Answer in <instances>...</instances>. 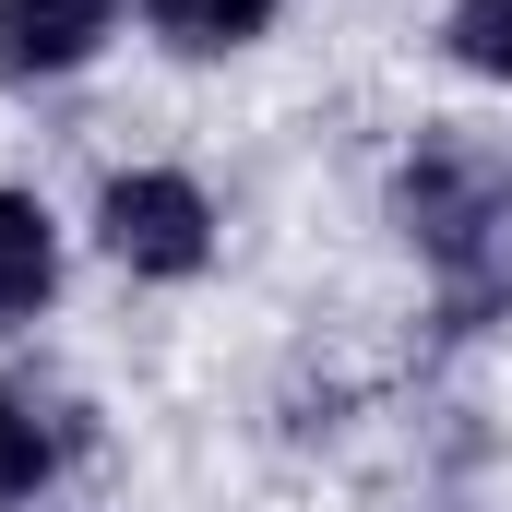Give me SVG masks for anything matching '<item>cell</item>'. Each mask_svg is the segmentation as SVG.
Instances as JSON below:
<instances>
[{"mask_svg": "<svg viewBox=\"0 0 512 512\" xmlns=\"http://www.w3.org/2000/svg\"><path fill=\"white\" fill-rule=\"evenodd\" d=\"M96 227H108V251H120L131 274H203V251H215V215H203V191H191V179H167V167L108 179Z\"/></svg>", "mask_w": 512, "mask_h": 512, "instance_id": "6da1fadb", "label": "cell"}, {"mask_svg": "<svg viewBox=\"0 0 512 512\" xmlns=\"http://www.w3.org/2000/svg\"><path fill=\"white\" fill-rule=\"evenodd\" d=\"M108 24H120V0H0V84H36V72L96 60Z\"/></svg>", "mask_w": 512, "mask_h": 512, "instance_id": "7a4b0ae2", "label": "cell"}, {"mask_svg": "<svg viewBox=\"0 0 512 512\" xmlns=\"http://www.w3.org/2000/svg\"><path fill=\"white\" fill-rule=\"evenodd\" d=\"M48 286H60V227H48V203L0 191V322H24Z\"/></svg>", "mask_w": 512, "mask_h": 512, "instance_id": "3957f363", "label": "cell"}, {"mask_svg": "<svg viewBox=\"0 0 512 512\" xmlns=\"http://www.w3.org/2000/svg\"><path fill=\"white\" fill-rule=\"evenodd\" d=\"M143 24H155L167 48L215 60V48H251L262 24H274V0H143Z\"/></svg>", "mask_w": 512, "mask_h": 512, "instance_id": "277c9868", "label": "cell"}, {"mask_svg": "<svg viewBox=\"0 0 512 512\" xmlns=\"http://www.w3.org/2000/svg\"><path fill=\"white\" fill-rule=\"evenodd\" d=\"M453 60L512 84V0H453Z\"/></svg>", "mask_w": 512, "mask_h": 512, "instance_id": "5b68a950", "label": "cell"}, {"mask_svg": "<svg viewBox=\"0 0 512 512\" xmlns=\"http://www.w3.org/2000/svg\"><path fill=\"white\" fill-rule=\"evenodd\" d=\"M36 477H48V429H36L24 405H0V501H24Z\"/></svg>", "mask_w": 512, "mask_h": 512, "instance_id": "8992f818", "label": "cell"}]
</instances>
